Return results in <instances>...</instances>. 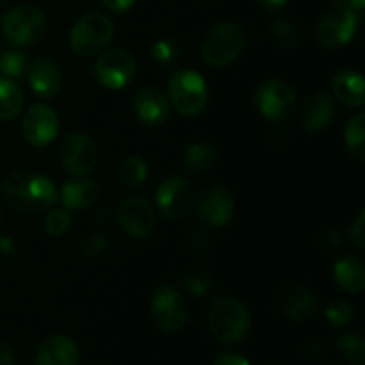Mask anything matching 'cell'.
Instances as JSON below:
<instances>
[{
  "instance_id": "obj_23",
  "label": "cell",
  "mask_w": 365,
  "mask_h": 365,
  "mask_svg": "<svg viewBox=\"0 0 365 365\" xmlns=\"http://www.w3.org/2000/svg\"><path fill=\"white\" fill-rule=\"evenodd\" d=\"M334 277L339 287L344 289L346 292L351 294H359L365 287V269L362 259L355 255L342 257L341 260L335 262Z\"/></svg>"
},
{
  "instance_id": "obj_24",
  "label": "cell",
  "mask_w": 365,
  "mask_h": 365,
  "mask_svg": "<svg viewBox=\"0 0 365 365\" xmlns=\"http://www.w3.org/2000/svg\"><path fill=\"white\" fill-rule=\"evenodd\" d=\"M24 109V95L11 78H0V120H14Z\"/></svg>"
},
{
  "instance_id": "obj_15",
  "label": "cell",
  "mask_w": 365,
  "mask_h": 365,
  "mask_svg": "<svg viewBox=\"0 0 365 365\" xmlns=\"http://www.w3.org/2000/svg\"><path fill=\"white\" fill-rule=\"evenodd\" d=\"M21 132L32 146L41 148V146L50 145L59 134V118H57L56 110L45 103L32 106L25 113Z\"/></svg>"
},
{
  "instance_id": "obj_41",
  "label": "cell",
  "mask_w": 365,
  "mask_h": 365,
  "mask_svg": "<svg viewBox=\"0 0 365 365\" xmlns=\"http://www.w3.org/2000/svg\"><path fill=\"white\" fill-rule=\"evenodd\" d=\"M0 365H14L13 349L6 342H0Z\"/></svg>"
},
{
  "instance_id": "obj_4",
  "label": "cell",
  "mask_w": 365,
  "mask_h": 365,
  "mask_svg": "<svg viewBox=\"0 0 365 365\" xmlns=\"http://www.w3.org/2000/svg\"><path fill=\"white\" fill-rule=\"evenodd\" d=\"M114 36V25L107 14L88 11L82 14L70 32V46L78 56H93L106 48Z\"/></svg>"
},
{
  "instance_id": "obj_39",
  "label": "cell",
  "mask_w": 365,
  "mask_h": 365,
  "mask_svg": "<svg viewBox=\"0 0 365 365\" xmlns=\"http://www.w3.org/2000/svg\"><path fill=\"white\" fill-rule=\"evenodd\" d=\"M102 4L113 13H127L134 7L135 0H102Z\"/></svg>"
},
{
  "instance_id": "obj_12",
  "label": "cell",
  "mask_w": 365,
  "mask_h": 365,
  "mask_svg": "<svg viewBox=\"0 0 365 365\" xmlns=\"http://www.w3.org/2000/svg\"><path fill=\"white\" fill-rule=\"evenodd\" d=\"M135 59L123 48L106 50L96 59L95 77L109 89H121L130 84L135 77Z\"/></svg>"
},
{
  "instance_id": "obj_10",
  "label": "cell",
  "mask_w": 365,
  "mask_h": 365,
  "mask_svg": "<svg viewBox=\"0 0 365 365\" xmlns=\"http://www.w3.org/2000/svg\"><path fill=\"white\" fill-rule=\"evenodd\" d=\"M59 160L64 170L77 177L89 175L98 163V148L89 135L73 132L59 146Z\"/></svg>"
},
{
  "instance_id": "obj_14",
  "label": "cell",
  "mask_w": 365,
  "mask_h": 365,
  "mask_svg": "<svg viewBox=\"0 0 365 365\" xmlns=\"http://www.w3.org/2000/svg\"><path fill=\"white\" fill-rule=\"evenodd\" d=\"M118 221L130 237L146 239L155 227V212L146 198L128 196L118 207Z\"/></svg>"
},
{
  "instance_id": "obj_16",
  "label": "cell",
  "mask_w": 365,
  "mask_h": 365,
  "mask_svg": "<svg viewBox=\"0 0 365 365\" xmlns=\"http://www.w3.org/2000/svg\"><path fill=\"white\" fill-rule=\"evenodd\" d=\"M274 303L282 316L298 323L310 319L317 310L316 294L299 284L282 285L274 294Z\"/></svg>"
},
{
  "instance_id": "obj_40",
  "label": "cell",
  "mask_w": 365,
  "mask_h": 365,
  "mask_svg": "<svg viewBox=\"0 0 365 365\" xmlns=\"http://www.w3.org/2000/svg\"><path fill=\"white\" fill-rule=\"evenodd\" d=\"M287 2L289 0H257V4H259L264 11H269V13H277L282 7H285Z\"/></svg>"
},
{
  "instance_id": "obj_7",
  "label": "cell",
  "mask_w": 365,
  "mask_h": 365,
  "mask_svg": "<svg viewBox=\"0 0 365 365\" xmlns=\"http://www.w3.org/2000/svg\"><path fill=\"white\" fill-rule=\"evenodd\" d=\"M360 16L349 9L342 0H334L331 9L319 20L316 39L324 48H339L353 39L359 29Z\"/></svg>"
},
{
  "instance_id": "obj_30",
  "label": "cell",
  "mask_w": 365,
  "mask_h": 365,
  "mask_svg": "<svg viewBox=\"0 0 365 365\" xmlns=\"http://www.w3.org/2000/svg\"><path fill=\"white\" fill-rule=\"evenodd\" d=\"M146 177H148V166L141 157H128L123 160L120 168V180L125 187H138L145 184Z\"/></svg>"
},
{
  "instance_id": "obj_18",
  "label": "cell",
  "mask_w": 365,
  "mask_h": 365,
  "mask_svg": "<svg viewBox=\"0 0 365 365\" xmlns=\"http://www.w3.org/2000/svg\"><path fill=\"white\" fill-rule=\"evenodd\" d=\"M335 113V102L334 96H330L328 93H314L302 107V113H299V121H302V127L307 132H316L324 130V128L330 125V121L334 120Z\"/></svg>"
},
{
  "instance_id": "obj_3",
  "label": "cell",
  "mask_w": 365,
  "mask_h": 365,
  "mask_svg": "<svg viewBox=\"0 0 365 365\" xmlns=\"http://www.w3.org/2000/svg\"><path fill=\"white\" fill-rule=\"evenodd\" d=\"M246 46V34L241 25L221 21L214 25L202 43V57L209 66L223 68L234 63Z\"/></svg>"
},
{
  "instance_id": "obj_8",
  "label": "cell",
  "mask_w": 365,
  "mask_h": 365,
  "mask_svg": "<svg viewBox=\"0 0 365 365\" xmlns=\"http://www.w3.org/2000/svg\"><path fill=\"white\" fill-rule=\"evenodd\" d=\"M255 106L269 121H284L296 107V91L289 82L269 78L255 89Z\"/></svg>"
},
{
  "instance_id": "obj_38",
  "label": "cell",
  "mask_w": 365,
  "mask_h": 365,
  "mask_svg": "<svg viewBox=\"0 0 365 365\" xmlns=\"http://www.w3.org/2000/svg\"><path fill=\"white\" fill-rule=\"evenodd\" d=\"M214 365H250L248 360L245 359L242 355L235 351H225L220 353L214 360Z\"/></svg>"
},
{
  "instance_id": "obj_9",
  "label": "cell",
  "mask_w": 365,
  "mask_h": 365,
  "mask_svg": "<svg viewBox=\"0 0 365 365\" xmlns=\"http://www.w3.org/2000/svg\"><path fill=\"white\" fill-rule=\"evenodd\" d=\"M150 316L157 328L168 334H175L184 328L187 321V307L180 292L175 291L173 287L163 285L153 292L150 299Z\"/></svg>"
},
{
  "instance_id": "obj_17",
  "label": "cell",
  "mask_w": 365,
  "mask_h": 365,
  "mask_svg": "<svg viewBox=\"0 0 365 365\" xmlns=\"http://www.w3.org/2000/svg\"><path fill=\"white\" fill-rule=\"evenodd\" d=\"M132 109H134L138 120L148 127H159L170 116L168 96L155 86H146V88L139 89L132 102Z\"/></svg>"
},
{
  "instance_id": "obj_37",
  "label": "cell",
  "mask_w": 365,
  "mask_h": 365,
  "mask_svg": "<svg viewBox=\"0 0 365 365\" xmlns=\"http://www.w3.org/2000/svg\"><path fill=\"white\" fill-rule=\"evenodd\" d=\"M319 246L323 250H328V252H331V250H337L342 246V235L341 232L337 230H331V228H328V230H324L323 234L319 235Z\"/></svg>"
},
{
  "instance_id": "obj_42",
  "label": "cell",
  "mask_w": 365,
  "mask_h": 365,
  "mask_svg": "<svg viewBox=\"0 0 365 365\" xmlns=\"http://www.w3.org/2000/svg\"><path fill=\"white\" fill-rule=\"evenodd\" d=\"M13 241L11 237H6V235H0V257H9L13 253Z\"/></svg>"
},
{
  "instance_id": "obj_20",
  "label": "cell",
  "mask_w": 365,
  "mask_h": 365,
  "mask_svg": "<svg viewBox=\"0 0 365 365\" xmlns=\"http://www.w3.org/2000/svg\"><path fill=\"white\" fill-rule=\"evenodd\" d=\"M32 91L41 98H52L61 88V70L56 61L52 59H38L31 68L29 73Z\"/></svg>"
},
{
  "instance_id": "obj_32",
  "label": "cell",
  "mask_w": 365,
  "mask_h": 365,
  "mask_svg": "<svg viewBox=\"0 0 365 365\" xmlns=\"http://www.w3.org/2000/svg\"><path fill=\"white\" fill-rule=\"evenodd\" d=\"M324 316H327L328 323L331 327H348L353 319H355V307L351 303L344 302V299H331L328 305L324 307Z\"/></svg>"
},
{
  "instance_id": "obj_26",
  "label": "cell",
  "mask_w": 365,
  "mask_h": 365,
  "mask_svg": "<svg viewBox=\"0 0 365 365\" xmlns=\"http://www.w3.org/2000/svg\"><path fill=\"white\" fill-rule=\"evenodd\" d=\"M180 285L191 296L202 298L207 292L212 291L214 277L210 271L203 269V267H191L180 277Z\"/></svg>"
},
{
  "instance_id": "obj_34",
  "label": "cell",
  "mask_w": 365,
  "mask_h": 365,
  "mask_svg": "<svg viewBox=\"0 0 365 365\" xmlns=\"http://www.w3.org/2000/svg\"><path fill=\"white\" fill-rule=\"evenodd\" d=\"M70 225L71 216L70 210L66 209H53L45 217V232L48 235H53V237H59V235L66 234Z\"/></svg>"
},
{
  "instance_id": "obj_28",
  "label": "cell",
  "mask_w": 365,
  "mask_h": 365,
  "mask_svg": "<svg viewBox=\"0 0 365 365\" xmlns=\"http://www.w3.org/2000/svg\"><path fill=\"white\" fill-rule=\"evenodd\" d=\"M337 349L351 365L365 364V342L360 334H342L337 339Z\"/></svg>"
},
{
  "instance_id": "obj_43",
  "label": "cell",
  "mask_w": 365,
  "mask_h": 365,
  "mask_svg": "<svg viewBox=\"0 0 365 365\" xmlns=\"http://www.w3.org/2000/svg\"><path fill=\"white\" fill-rule=\"evenodd\" d=\"M342 2L346 4V6L349 7L351 11H355L359 16H362L364 13V7H365V0H342Z\"/></svg>"
},
{
  "instance_id": "obj_31",
  "label": "cell",
  "mask_w": 365,
  "mask_h": 365,
  "mask_svg": "<svg viewBox=\"0 0 365 365\" xmlns=\"http://www.w3.org/2000/svg\"><path fill=\"white\" fill-rule=\"evenodd\" d=\"M152 57L159 66H177L182 59V48L173 39H159V41H155L152 45Z\"/></svg>"
},
{
  "instance_id": "obj_2",
  "label": "cell",
  "mask_w": 365,
  "mask_h": 365,
  "mask_svg": "<svg viewBox=\"0 0 365 365\" xmlns=\"http://www.w3.org/2000/svg\"><path fill=\"white\" fill-rule=\"evenodd\" d=\"M252 317L239 299L221 296L209 309V331L221 344H235L248 335Z\"/></svg>"
},
{
  "instance_id": "obj_27",
  "label": "cell",
  "mask_w": 365,
  "mask_h": 365,
  "mask_svg": "<svg viewBox=\"0 0 365 365\" xmlns=\"http://www.w3.org/2000/svg\"><path fill=\"white\" fill-rule=\"evenodd\" d=\"M216 150L209 145H192L184 153L185 170L195 171V173H203V171L210 170L216 164Z\"/></svg>"
},
{
  "instance_id": "obj_11",
  "label": "cell",
  "mask_w": 365,
  "mask_h": 365,
  "mask_svg": "<svg viewBox=\"0 0 365 365\" xmlns=\"http://www.w3.org/2000/svg\"><path fill=\"white\" fill-rule=\"evenodd\" d=\"M195 187L184 177H170L159 185L155 192V203L163 216L168 220H180L191 212L195 205Z\"/></svg>"
},
{
  "instance_id": "obj_21",
  "label": "cell",
  "mask_w": 365,
  "mask_h": 365,
  "mask_svg": "<svg viewBox=\"0 0 365 365\" xmlns=\"http://www.w3.org/2000/svg\"><path fill=\"white\" fill-rule=\"evenodd\" d=\"M331 89L339 102L348 107H362L365 103L364 77L353 70H341L331 78Z\"/></svg>"
},
{
  "instance_id": "obj_1",
  "label": "cell",
  "mask_w": 365,
  "mask_h": 365,
  "mask_svg": "<svg viewBox=\"0 0 365 365\" xmlns=\"http://www.w3.org/2000/svg\"><path fill=\"white\" fill-rule=\"evenodd\" d=\"M2 195L13 209L27 214L48 210L57 202L56 185L32 171H14L4 180Z\"/></svg>"
},
{
  "instance_id": "obj_25",
  "label": "cell",
  "mask_w": 365,
  "mask_h": 365,
  "mask_svg": "<svg viewBox=\"0 0 365 365\" xmlns=\"http://www.w3.org/2000/svg\"><path fill=\"white\" fill-rule=\"evenodd\" d=\"M344 143L349 155L359 163H365V116L356 113L348 121L344 130Z\"/></svg>"
},
{
  "instance_id": "obj_36",
  "label": "cell",
  "mask_w": 365,
  "mask_h": 365,
  "mask_svg": "<svg viewBox=\"0 0 365 365\" xmlns=\"http://www.w3.org/2000/svg\"><path fill=\"white\" fill-rule=\"evenodd\" d=\"M349 239H351L359 248H365V212L364 210L356 216V220L353 221L351 228H349Z\"/></svg>"
},
{
  "instance_id": "obj_13",
  "label": "cell",
  "mask_w": 365,
  "mask_h": 365,
  "mask_svg": "<svg viewBox=\"0 0 365 365\" xmlns=\"http://www.w3.org/2000/svg\"><path fill=\"white\" fill-rule=\"evenodd\" d=\"M234 210V195L223 184H214L207 187L198 200L200 221L210 228H221L230 223Z\"/></svg>"
},
{
  "instance_id": "obj_44",
  "label": "cell",
  "mask_w": 365,
  "mask_h": 365,
  "mask_svg": "<svg viewBox=\"0 0 365 365\" xmlns=\"http://www.w3.org/2000/svg\"><path fill=\"white\" fill-rule=\"evenodd\" d=\"M0 217H2V205H0Z\"/></svg>"
},
{
  "instance_id": "obj_33",
  "label": "cell",
  "mask_w": 365,
  "mask_h": 365,
  "mask_svg": "<svg viewBox=\"0 0 365 365\" xmlns=\"http://www.w3.org/2000/svg\"><path fill=\"white\" fill-rule=\"evenodd\" d=\"M27 70V57L20 50H2L0 52V73L7 78H20Z\"/></svg>"
},
{
  "instance_id": "obj_6",
  "label": "cell",
  "mask_w": 365,
  "mask_h": 365,
  "mask_svg": "<svg viewBox=\"0 0 365 365\" xmlns=\"http://www.w3.org/2000/svg\"><path fill=\"white\" fill-rule=\"evenodd\" d=\"M2 32L13 45H32L45 36L46 16L34 6H14L2 16Z\"/></svg>"
},
{
  "instance_id": "obj_5",
  "label": "cell",
  "mask_w": 365,
  "mask_h": 365,
  "mask_svg": "<svg viewBox=\"0 0 365 365\" xmlns=\"http://www.w3.org/2000/svg\"><path fill=\"white\" fill-rule=\"evenodd\" d=\"M168 95L175 109L184 116H196L209 102V89L200 73L191 70H180L170 78Z\"/></svg>"
},
{
  "instance_id": "obj_45",
  "label": "cell",
  "mask_w": 365,
  "mask_h": 365,
  "mask_svg": "<svg viewBox=\"0 0 365 365\" xmlns=\"http://www.w3.org/2000/svg\"><path fill=\"white\" fill-rule=\"evenodd\" d=\"M4 2V0H0V4H2Z\"/></svg>"
},
{
  "instance_id": "obj_35",
  "label": "cell",
  "mask_w": 365,
  "mask_h": 365,
  "mask_svg": "<svg viewBox=\"0 0 365 365\" xmlns=\"http://www.w3.org/2000/svg\"><path fill=\"white\" fill-rule=\"evenodd\" d=\"M107 246H109V241H107L106 235L96 234V235H91V237L86 239L84 245L81 246V253L84 257L93 259V257L102 255V253L107 250Z\"/></svg>"
},
{
  "instance_id": "obj_19",
  "label": "cell",
  "mask_w": 365,
  "mask_h": 365,
  "mask_svg": "<svg viewBox=\"0 0 365 365\" xmlns=\"http://www.w3.org/2000/svg\"><path fill=\"white\" fill-rule=\"evenodd\" d=\"M36 365H78V349L70 337L52 335L41 342Z\"/></svg>"
},
{
  "instance_id": "obj_22",
  "label": "cell",
  "mask_w": 365,
  "mask_h": 365,
  "mask_svg": "<svg viewBox=\"0 0 365 365\" xmlns=\"http://www.w3.org/2000/svg\"><path fill=\"white\" fill-rule=\"evenodd\" d=\"M98 184L93 180H70L61 187V203L66 210H84L96 202Z\"/></svg>"
},
{
  "instance_id": "obj_29",
  "label": "cell",
  "mask_w": 365,
  "mask_h": 365,
  "mask_svg": "<svg viewBox=\"0 0 365 365\" xmlns=\"http://www.w3.org/2000/svg\"><path fill=\"white\" fill-rule=\"evenodd\" d=\"M273 38L282 46H298L303 39V31L299 24L292 18H280V20L273 21Z\"/></svg>"
}]
</instances>
